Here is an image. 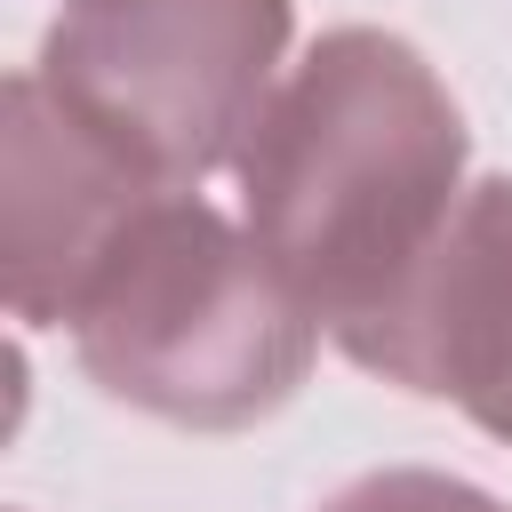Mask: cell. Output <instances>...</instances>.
Here are the masks:
<instances>
[{
  "label": "cell",
  "instance_id": "cell-1",
  "mask_svg": "<svg viewBox=\"0 0 512 512\" xmlns=\"http://www.w3.org/2000/svg\"><path fill=\"white\" fill-rule=\"evenodd\" d=\"M472 128L416 40L336 24L240 144V224L296 304L352 336L432 256L464 200Z\"/></svg>",
  "mask_w": 512,
  "mask_h": 512
},
{
  "label": "cell",
  "instance_id": "cell-2",
  "mask_svg": "<svg viewBox=\"0 0 512 512\" xmlns=\"http://www.w3.org/2000/svg\"><path fill=\"white\" fill-rule=\"evenodd\" d=\"M80 368L184 432H248L296 400L320 320L264 264L248 224L200 192H160L64 312Z\"/></svg>",
  "mask_w": 512,
  "mask_h": 512
},
{
  "label": "cell",
  "instance_id": "cell-3",
  "mask_svg": "<svg viewBox=\"0 0 512 512\" xmlns=\"http://www.w3.org/2000/svg\"><path fill=\"white\" fill-rule=\"evenodd\" d=\"M288 32L296 0H88L48 24L32 72L144 176L192 192L264 120Z\"/></svg>",
  "mask_w": 512,
  "mask_h": 512
},
{
  "label": "cell",
  "instance_id": "cell-4",
  "mask_svg": "<svg viewBox=\"0 0 512 512\" xmlns=\"http://www.w3.org/2000/svg\"><path fill=\"white\" fill-rule=\"evenodd\" d=\"M336 344L352 368L416 400H448L512 448V176L464 184L432 256L400 280L376 320Z\"/></svg>",
  "mask_w": 512,
  "mask_h": 512
},
{
  "label": "cell",
  "instance_id": "cell-5",
  "mask_svg": "<svg viewBox=\"0 0 512 512\" xmlns=\"http://www.w3.org/2000/svg\"><path fill=\"white\" fill-rule=\"evenodd\" d=\"M0 168H8V312L24 328H64L80 304L88 272L112 256V240L168 192L144 176L104 128H88L32 64L8 72V128H0Z\"/></svg>",
  "mask_w": 512,
  "mask_h": 512
},
{
  "label": "cell",
  "instance_id": "cell-6",
  "mask_svg": "<svg viewBox=\"0 0 512 512\" xmlns=\"http://www.w3.org/2000/svg\"><path fill=\"white\" fill-rule=\"evenodd\" d=\"M320 512H512V504L464 472H440V464H384V472L344 480Z\"/></svg>",
  "mask_w": 512,
  "mask_h": 512
},
{
  "label": "cell",
  "instance_id": "cell-7",
  "mask_svg": "<svg viewBox=\"0 0 512 512\" xmlns=\"http://www.w3.org/2000/svg\"><path fill=\"white\" fill-rule=\"evenodd\" d=\"M72 8H88V0H72Z\"/></svg>",
  "mask_w": 512,
  "mask_h": 512
}]
</instances>
